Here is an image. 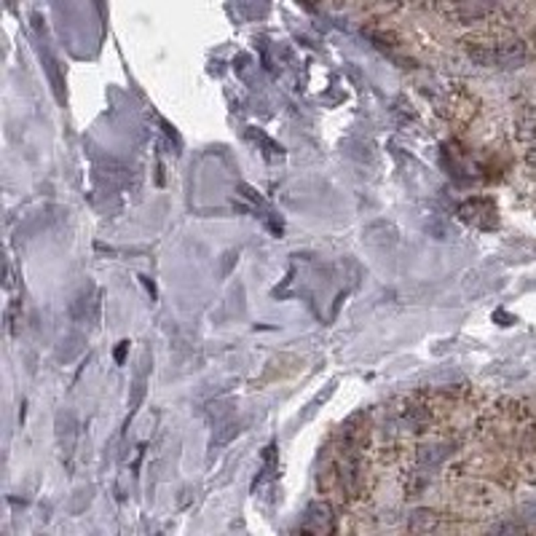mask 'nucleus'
Wrapping results in <instances>:
<instances>
[{
	"label": "nucleus",
	"instance_id": "obj_1",
	"mask_svg": "<svg viewBox=\"0 0 536 536\" xmlns=\"http://www.w3.org/2000/svg\"><path fill=\"white\" fill-rule=\"evenodd\" d=\"M525 161H528V164H531V166H536V147H531V150H528V153H525Z\"/></svg>",
	"mask_w": 536,
	"mask_h": 536
}]
</instances>
